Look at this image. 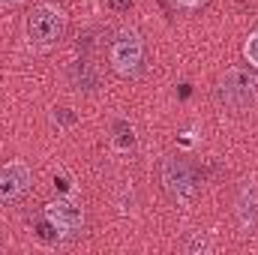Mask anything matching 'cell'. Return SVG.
I'll list each match as a JSON object with an SVG mask.
<instances>
[{
	"mask_svg": "<svg viewBox=\"0 0 258 255\" xmlns=\"http://www.w3.org/2000/svg\"><path fill=\"white\" fill-rule=\"evenodd\" d=\"M243 54H246L249 66H252V69H258V30L246 36V42H243Z\"/></svg>",
	"mask_w": 258,
	"mask_h": 255,
	"instance_id": "obj_9",
	"label": "cell"
},
{
	"mask_svg": "<svg viewBox=\"0 0 258 255\" xmlns=\"http://www.w3.org/2000/svg\"><path fill=\"white\" fill-rule=\"evenodd\" d=\"M0 3H18V0H0Z\"/></svg>",
	"mask_w": 258,
	"mask_h": 255,
	"instance_id": "obj_15",
	"label": "cell"
},
{
	"mask_svg": "<svg viewBox=\"0 0 258 255\" xmlns=\"http://www.w3.org/2000/svg\"><path fill=\"white\" fill-rule=\"evenodd\" d=\"M54 120H60V123H72L75 117L69 114V108H57V114H54Z\"/></svg>",
	"mask_w": 258,
	"mask_h": 255,
	"instance_id": "obj_13",
	"label": "cell"
},
{
	"mask_svg": "<svg viewBox=\"0 0 258 255\" xmlns=\"http://www.w3.org/2000/svg\"><path fill=\"white\" fill-rule=\"evenodd\" d=\"M114 135H117V144H120V147H132V144H135L132 126H126V123H114Z\"/></svg>",
	"mask_w": 258,
	"mask_h": 255,
	"instance_id": "obj_10",
	"label": "cell"
},
{
	"mask_svg": "<svg viewBox=\"0 0 258 255\" xmlns=\"http://www.w3.org/2000/svg\"><path fill=\"white\" fill-rule=\"evenodd\" d=\"M69 81H72V87L75 90H96V84H99V72H96V66L90 63V60H78V63H72L69 69Z\"/></svg>",
	"mask_w": 258,
	"mask_h": 255,
	"instance_id": "obj_8",
	"label": "cell"
},
{
	"mask_svg": "<svg viewBox=\"0 0 258 255\" xmlns=\"http://www.w3.org/2000/svg\"><path fill=\"white\" fill-rule=\"evenodd\" d=\"M129 6H132V0H111V9H117V12H126Z\"/></svg>",
	"mask_w": 258,
	"mask_h": 255,
	"instance_id": "obj_14",
	"label": "cell"
},
{
	"mask_svg": "<svg viewBox=\"0 0 258 255\" xmlns=\"http://www.w3.org/2000/svg\"><path fill=\"white\" fill-rule=\"evenodd\" d=\"M159 180H162V189L168 192L174 201H189L198 192V177H195L192 165L177 159V156H165L162 159Z\"/></svg>",
	"mask_w": 258,
	"mask_h": 255,
	"instance_id": "obj_4",
	"label": "cell"
},
{
	"mask_svg": "<svg viewBox=\"0 0 258 255\" xmlns=\"http://www.w3.org/2000/svg\"><path fill=\"white\" fill-rule=\"evenodd\" d=\"M45 222H48L57 234H75V231H81V225H84V207H81L75 198L60 195V198H54V201L45 204Z\"/></svg>",
	"mask_w": 258,
	"mask_h": 255,
	"instance_id": "obj_5",
	"label": "cell"
},
{
	"mask_svg": "<svg viewBox=\"0 0 258 255\" xmlns=\"http://www.w3.org/2000/svg\"><path fill=\"white\" fill-rule=\"evenodd\" d=\"M234 216H237V225L243 228V234H252L258 228V183L255 180H246V183L237 189Z\"/></svg>",
	"mask_w": 258,
	"mask_h": 255,
	"instance_id": "obj_7",
	"label": "cell"
},
{
	"mask_svg": "<svg viewBox=\"0 0 258 255\" xmlns=\"http://www.w3.org/2000/svg\"><path fill=\"white\" fill-rule=\"evenodd\" d=\"M66 15L57 3H39L27 12V39L39 48L54 45L63 36Z\"/></svg>",
	"mask_w": 258,
	"mask_h": 255,
	"instance_id": "obj_3",
	"label": "cell"
},
{
	"mask_svg": "<svg viewBox=\"0 0 258 255\" xmlns=\"http://www.w3.org/2000/svg\"><path fill=\"white\" fill-rule=\"evenodd\" d=\"M108 63L111 69L120 75V78H132L138 75V69L144 63V42H141V33L123 27L114 33L111 45H108Z\"/></svg>",
	"mask_w": 258,
	"mask_h": 255,
	"instance_id": "obj_2",
	"label": "cell"
},
{
	"mask_svg": "<svg viewBox=\"0 0 258 255\" xmlns=\"http://www.w3.org/2000/svg\"><path fill=\"white\" fill-rule=\"evenodd\" d=\"M216 99L231 111H246L258 105V69L231 66L216 81Z\"/></svg>",
	"mask_w": 258,
	"mask_h": 255,
	"instance_id": "obj_1",
	"label": "cell"
},
{
	"mask_svg": "<svg viewBox=\"0 0 258 255\" xmlns=\"http://www.w3.org/2000/svg\"><path fill=\"white\" fill-rule=\"evenodd\" d=\"M186 252H210V240L201 237V234H195L192 240L186 243Z\"/></svg>",
	"mask_w": 258,
	"mask_h": 255,
	"instance_id": "obj_11",
	"label": "cell"
},
{
	"mask_svg": "<svg viewBox=\"0 0 258 255\" xmlns=\"http://www.w3.org/2000/svg\"><path fill=\"white\" fill-rule=\"evenodd\" d=\"M30 183H33V171L27 168V162L15 159V162L0 165V204L21 201L30 189Z\"/></svg>",
	"mask_w": 258,
	"mask_h": 255,
	"instance_id": "obj_6",
	"label": "cell"
},
{
	"mask_svg": "<svg viewBox=\"0 0 258 255\" xmlns=\"http://www.w3.org/2000/svg\"><path fill=\"white\" fill-rule=\"evenodd\" d=\"M174 6H180V9H186V12H195V9H201L207 0H171Z\"/></svg>",
	"mask_w": 258,
	"mask_h": 255,
	"instance_id": "obj_12",
	"label": "cell"
}]
</instances>
